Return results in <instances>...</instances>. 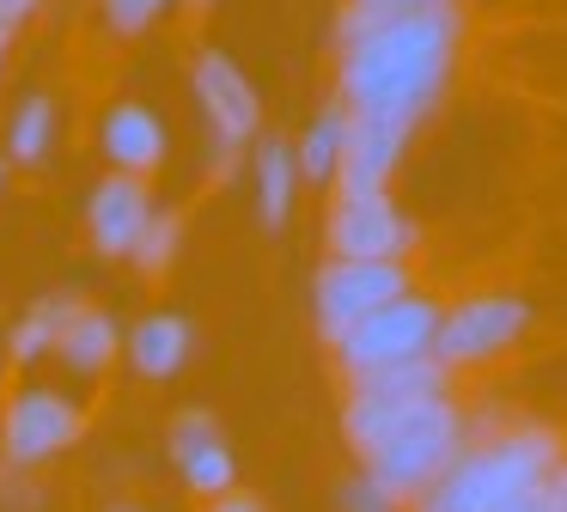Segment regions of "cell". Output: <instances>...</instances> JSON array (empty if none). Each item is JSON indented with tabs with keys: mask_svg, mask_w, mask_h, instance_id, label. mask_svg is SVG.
<instances>
[{
	"mask_svg": "<svg viewBox=\"0 0 567 512\" xmlns=\"http://www.w3.org/2000/svg\"><path fill=\"white\" fill-rule=\"evenodd\" d=\"M50 360L62 366L74 385H104L111 366L123 360V324H116L111 311H99V305H80V311L68 317V329L55 336Z\"/></svg>",
	"mask_w": 567,
	"mask_h": 512,
	"instance_id": "obj_14",
	"label": "cell"
},
{
	"mask_svg": "<svg viewBox=\"0 0 567 512\" xmlns=\"http://www.w3.org/2000/svg\"><path fill=\"white\" fill-rule=\"evenodd\" d=\"M372 7H457V0H372Z\"/></svg>",
	"mask_w": 567,
	"mask_h": 512,
	"instance_id": "obj_29",
	"label": "cell"
},
{
	"mask_svg": "<svg viewBox=\"0 0 567 512\" xmlns=\"http://www.w3.org/2000/svg\"><path fill=\"white\" fill-rule=\"evenodd\" d=\"M184 7H189V12H208V7H214V0H184Z\"/></svg>",
	"mask_w": 567,
	"mask_h": 512,
	"instance_id": "obj_32",
	"label": "cell"
},
{
	"mask_svg": "<svg viewBox=\"0 0 567 512\" xmlns=\"http://www.w3.org/2000/svg\"><path fill=\"white\" fill-rule=\"evenodd\" d=\"M7 177H13V158H0V190H7Z\"/></svg>",
	"mask_w": 567,
	"mask_h": 512,
	"instance_id": "obj_31",
	"label": "cell"
},
{
	"mask_svg": "<svg viewBox=\"0 0 567 512\" xmlns=\"http://www.w3.org/2000/svg\"><path fill=\"white\" fill-rule=\"evenodd\" d=\"M31 12H38V0H0V19L7 24H25Z\"/></svg>",
	"mask_w": 567,
	"mask_h": 512,
	"instance_id": "obj_26",
	"label": "cell"
},
{
	"mask_svg": "<svg viewBox=\"0 0 567 512\" xmlns=\"http://www.w3.org/2000/svg\"><path fill=\"white\" fill-rule=\"evenodd\" d=\"M409 293V268L403 263H348V256H330L318 268V287H311V311H318L323 341L348 336L360 317L384 311L391 299Z\"/></svg>",
	"mask_w": 567,
	"mask_h": 512,
	"instance_id": "obj_8",
	"label": "cell"
},
{
	"mask_svg": "<svg viewBox=\"0 0 567 512\" xmlns=\"http://www.w3.org/2000/svg\"><path fill=\"white\" fill-rule=\"evenodd\" d=\"M250 177H257V214L262 226H287L293 214V190H299V158H293V141L269 134L250 158Z\"/></svg>",
	"mask_w": 567,
	"mask_h": 512,
	"instance_id": "obj_18",
	"label": "cell"
},
{
	"mask_svg": "<svg viewBox=\"0 0 567 512\" xmlns=\"http://www.w3.org/2000/svg\"><path fill=\"white\" fill-rule=\"evenodd\" d=\"M189 92H196L202 122H208V165H214V177H233L245 141L262 129L257 85H250V73L238 68L226 49H196V55H189Z\"/></svg>",
	"mask_w": 567,
	"mask_h": 512,
	"instance_id": "obj_5",
	"label": "cell"
},
{
	"mask_svg": "<svg viewBox=\"0 0 567 512\" xmlns=\"http://www.w3.org/2000/svg\"><path fill=\"white\" fill-rule=\"evenodd\" d=\"M336 506H342V512H403V506H396V500L384 494L379 482H372L367 470H360V475H348V482L336 488Z\"/></svg>",
	"mask_w": 567,
	"mask_h": 512,
	"instance_id": "obj_22",
	"label": "cell"
},
{
	"mask_svg": "<svg viewBox=\"0 0 567 512\" xmlns=\"http://www.w3.org/2000/svg\"><path fill=\"white\" fill-rule=\"evenodd\" d=\"M530 324V305L518 293H470L452 311H440V329H433V360L440 366H482L494 354H506Z\"/></svg>",
	"mask_w": 567,
	"mask_h": 512,
	"instance_id": "obj_7",
	"label": "cell"
},
{
	"mask_svg": "<svg viewBox=\"0 0 567 512\" xmlns=\"http://www.w3.org/2000/svg\"><path fill=\"white\" fill-rule=\"evenodd\" d=\"M50 146H55V98H43V92L19 98L13 129H7V158L38 171V165H50Z\"/></svg>",
	"mask_w": 567,
	"mask_h": 512,
	"instance_id": "obj_19",
	"label": "cell"
},
{
	"mask_svg": "<svg viewBox=\"0 0 567 512\" xmlns=\"http://www.w3.org/2000/svg\"><path fill=\"white\" fill-rule=\"evenodd\" d=\"M433 329H440V305L409 287L403 299H391L384 311L360 317L348 336H336L330 354H336V366H342V378H367V372H384V366L433 354Z\"/></svg>",
	"mask_w": 567,
	"mask_h": 512,
	"instance_id": "obj_6",
	"label": "cell"
},
{
	"mask_svg": "<svg viewBox=\"0 0 567 512\" xmlns=\"http://www.w3.org/2000/svg\"><path fill=\"white\" fill-rule=\"evenodd\" d=\"M177 250H184V219H177V207H153V219L141 226L128 263H135L141 280H165L177 263Z\"/></svg>",
	"mask_w": 567,
	"mask_h": 512,
	"instance_id": "obj_20",
	"label": "cell"
},
{
	"mask_svg": "<svg viewBox=\"0 0 567 512\" xmlns=\"http://www.w3.org/2000/svg\"><path fill=\"white\" fill-rule=\"evenodd\" d=\"M457 31H464L457 7H372V0H354L336 24V37H342V68H336L342 104L354 116L415 129L452 80Z\"/></svg>",
	"mask_w": 567,
	"mask_h": 512,
	"instance_id": "obj_1",
	"label": "cell"
},
{
	"mask_svg": "<svg viewBox=\"0 0 567 512\" xmlns=\"http://www.w3.org/2000/svg\"><path fill=\"white\" fill-rule=\"evenodd\" d=\"M470 446H476V439H470V421H464V409L452 402V390H445V397L415 402V409H409L379 446L360 451V470H367L372 482L409 512V500H415L421 488L440 482Z\"/></svg>",
	"mask_w": 567,
	"mask_h": 512,
	"instance_id": "obj_3",
	"label": "cell"
},
{
	"mask_svg": "<svg viewBox=\"0 0 567 512\" xmlns=\"http://www.w3.org/2000/svg\"><path fill=\"white\" fill-rule=\"evenodd\" d=\"M506 512H549V500H543V488H537V494H525V500H513V506H506Z\"/></svg>",
	"mask_w": 567,
	"mask_h": 512,
	"instance_id": "obj_27",
	"label": "cell"
},
{
	"mask_svg": "<svg viewBox=\"0 0 567 512\" xmlns=\"http://www.w3.org/2000/svg\"><path fill=\"white\" fill-rule=\"evenodd\" d=\"M409 134L415 129H403V122L354 116V129H348V153H342V165H336V195H379V190H391Z\"/></svg>",
	"mask_w": 567,
	"mask_h": 512,
	"instance_id": "obj_13",
	"label": "cell"
},
{
	"mask_svg": "<svg viewBox=\"0 0 567 512\" xmlns=\"http://www.w3.org/2000/svg\"><path fill=\"white\" fill-rule=\"evenodd\" d=\"M80 305H86L80 293H50V299L25 305V317H19L13 336H7V360H13L19 372H38V366L55 354V336L68 329V317H74Z\"/></svg>",
	"mask_w": 567,
	"mask_h": 512,
	"instance_id": "obj_16",
	"label": "cell"
},
{
	"mask_svg": "<svg viewBox=\"0 0 567 512\" xmlns=\"http://www.w3.org/2000/svg\"><path fill=\"white\" fill-rule=\"evenodd\" d=\"M165 7H172V0H99L104 24H111L116 37H147L153 24L165 19Z\"/></svg>",
	"mask_w": 567,
	"mask_h": 512,
	"instance_id": "obj_21",
	"label": "cell"
},
{
	"mask_svg": "<svg viewBox=\"0 0 567 512\" xmlns=\"http://www.w3.org/2000/svg\"><path fill=\"white\" fill-rule=\"evenodd\" d=\"M0 512H43L38 470H13V463H0Z\"/></svg>",
	"mask_w": 567,
	"mask_h": 512,
	"instance_id": "obj_23",
	"label": "cell"
},
{
	"mask_svg": "<svg viewBox=\"0 0 567 512\" xmlns=\"http://www.w3.org/2000/svg\"><path fill=\"white\" fill-rule=\"evenodd\" d=\"M153 190H147V177H123V171H111V177H99L92 183V195H86V238H92V250L99 256H123L128 263V250H135V238H141V226L153 219Z\"/></svg>",
	"mask_w": 567,
	"mask_h": 512,
	"instance_id": "obj_11",
	"label": "cell"
},
{
	"mask_svg": "<svg viewBox=\"0 0 567 512\" xmlns=\"http://www.w3.org/2000/svg\"><path fill=\"white\" fill-rule=\"evenodd\" d=\"M165 451H172L177 482H184L196 500H220V494L238 488V458H233V446H226L220 421H214L208 409L172 414V427H165Z\"/></svg>",
	"mask_w": 567,
	"mask_h": 512,
	"instance_id": "obj_10",
	"label": "cell"
},
{
	"mask_svg": "<svg viewBox=\"0 0 567 512\" xmlns=\"http://www.w3.org/2000/svg\"><path fill=\"white\" fill-rule=\"evenodd\" d=\"M196 354V324L184 311H147L135 329H123V360L135 366V378L147 385H165L177 378Z\"/></svg>",
	"mask_w": 567,
	"mask_h": 512,
	"instance_id": "obj_15",
	"label": "cell"
},
{
	"mask_svg": "<svg viewBox=\"0 0 567 512\" xmlns=\"http://www.w3.org/2000/svg\"><path fill=\"white\" fill-rule=\"evenodd\" d=\"M348 129H354V110L336 98V104H323L318 116L306 122V134H299L293 158H299V177L306 183H336V165H342L348 153Z\"/></svg>",
	"mask_w": 567,
	"mask_h": 512,
	"instance_id": "obj_17",
	"label": "cell"
},
{
	"mask_svg": "<svg viewBox=\"0 0 567 512\" xmlns=\"http://www.w3.org/2000/svg\"><path fill=\"white\" fill-rule=\"evenodd\" d=\"M202 512H262V500H257V494H238V488H233V494L208 500V506H202Z\"/></svg>",
	"mask_w": 567,
	"mask_h": 512,
	"instance_id": "obj_25",
	"label": "cell"
},
{
	"mask_svg": "<svg viewBox=\"0 0 567 512\" xmlns=\"http://www.w3.org/2000/svg\"><path fill=\"white\" fill-rule=\"evenodd\" d=\"M99 146H104V158H111V171H123V177H153V171L165 165V153H172V134H165V122L153 104L116 98L99 122Z\"/></svg>",
	"mask_w": 567,
	"mask_h": 512,
	"instance_id": "obj_12",
	"label": "cell"
},
{
	"mask_svg": "<svg viewBox=\"0 0 567 512\" xmlns=\"http://www.w3.org/2000/svg\"><path fill=\"white\" fill-rule=\"evenodd\" d=\"M543 500H549V512H567V458L543 475Z\"/></svg>",
	"mask_w": 567,
	"mask_h": 512,
	"instance_id": "obj_24",
	"label": "cell"
},
{
	"mask_svg": "<svg viewBox=\"0 0 567 512\" xmlns=\"http://www.w3.org/2000/svg\"><path fill=\"white\" fill-rule=\"evenodd\" d=\"M7 55H13V24L0 19V73H7Z\"/></svg>",
	"mask_w": 567,
	"mask_h": 512,
	"instance_id": "obj_28",
	"label": "cell"
},
{
	"mask_svg": "<svg viewBox=\"0 0 567 512\" xmlns=\"http://www.w3.org/2000/svg\"><path fill=\"white\" fill-rule=\"evenodd\" d=\"M555 463H561V439L549 427H513L476 439L440 482L409 500V512H506L513 500L537 494Z\"/></svg>",
	"mask_w": 567,
	"mask_h": 512,
	"instance_id": "obj_2",
	"label": "cell"
},
{
	"mask_svg": "<svg viewBox=\"0 0 567 512\" xmlns=\"http://www.w3.org/2000/svg\"><path fill=\"white\" fill-rule=\"evenodd\" d=\"M80 439H86L80 390L50 385V378H25L0 402V463H13V470H43L62 451H74Z\"/></svg>",
	"mask_w": 567,
	"mask_h": 512,
	"instance_id": "obj_4",
	"label": "cell"
},
{
	"mask_svg": "<svg viewBox=\"0 0 567 512\" xmlns=\"http://www.w3.org/2000/svg\"><path fill=\"white\" fill-rule=\"evenodd\" d=\"M323 244H330V256H348V263H403V250L415 244V226L391 202V190L336 195L330 219H323Z\"/></svg>",
	"mask_w": 567,
	"mask_h": 512,
	"instance_id": "obj_9",
	"label": "cell"
},
{
	"mask_svg": "<svg viewBox=\"0 0 567 512\" xmlns=\"http://www.w3.org/2000/svg\"><path fill=\"white\" fill-rule=\"evenodd\" d=\"M104 512H147V506H135V500H111Z\"/></svg>",
	"mask_w": 567,
	"mask_h": 512,
	"instance_id": "obj_30",
	"label": "cell"
}]
</instances>
